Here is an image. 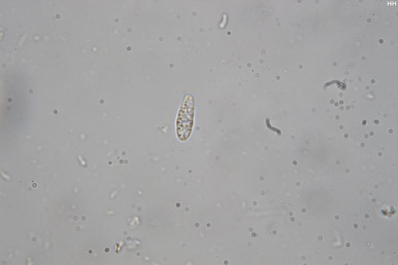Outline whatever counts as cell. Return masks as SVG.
<instances>
[{"label": "cell", "mask_w": 398, "mask_h": 265, "mask_svg": "<svg viewBox=\"0 0 398 265\" xmlns=\"http://www.w3.org/2000/svg\"><path fill=\"white\" fill-rule=\"evenodd\" d=\"M194 99L190 94L183 98L176 121L177 137L181 142L187 141L190 137L194 122Z\"/></svg>", "instance_id": "6da1fadb"}]
</instances>
